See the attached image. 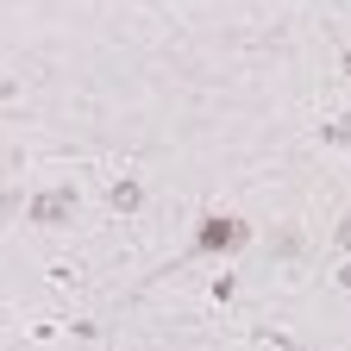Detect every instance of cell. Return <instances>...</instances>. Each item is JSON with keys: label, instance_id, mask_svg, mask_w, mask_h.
Here are the masks:
<instances>
[{"label": "cell", "instance_id": "1", "mask_svg": "<svg viewBox=\"0 0 351 351\" xmlns=\"http://www.w3.org/2000/svg\"><path fill=\"white\" fill-rule=\"evenodd\" d=\"M69 213H75V189H69V182H63V189H51V195H38V201L25 207L32 226H63Z\"/></svg>", "mask_w": 351, "mask_h": 351}, {"label": "cell", "instance_id": "2", "mask_svg": "<svg viewBox=\"0 0 351 351\" xmlns=\"http://www.w3.org/2000/svg\"><path fill=\"white\" fill-rule=\"evenodd\" d=\"M226 245H245V226L239 219H207L201 226V251H226Z\"/></svg>", "mask_w": 351, "mask_h": 351}, {"label": "cell", "instance_id": "3", "mask_svg": "<svg viewBox=\"0 0 351 351\" xmlns=\"http://www.w3.org/2000/svg\"><path fill=\"white\" fill-rule=\"evenodd\" d=\"M138 201H145L138 182H119V189H113V207H138Z\"/></svg>", "mask_w": 351, "mask_h": 351}]
</instances>
